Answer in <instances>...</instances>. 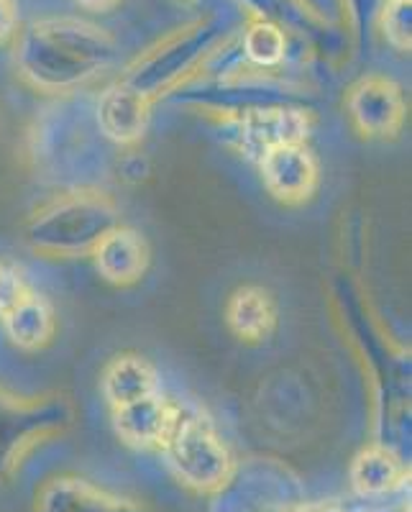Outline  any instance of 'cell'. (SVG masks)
<instances>
[{
    "label": "cell",
    "instance_id": "cell-1",
    "mask_svg": "<svg viewBox=\"0 0 412 512\" xmlns=\"http://www.w3.org/2000/svg\"><path fill=\"white\" fill-rule=\"evenodd\" d=\"M116 49V39L90 21L41 18L18 39V67L39 90L62 93L108 70Z\"/></svg>",
    "mask_w": 412,
    "mask_h": 512
},
{
    "label": "cell",
    "instance_id": "cell-2",
    "mask_svg": "<svg viewBox=\"0 0 412 512\" xmlns=\"http://www.w3.org/2000/svg\"><path fill=\"white\" fill-rule=\"evenodd\" d=\"M162 451L175 477L200 495L221 492L236 472L231 448L203 415L182 418L180 413V420L169 433Z\"/></svg>",
    "mask_w": 412,
    "mask_h": 512
},
{
    "label": "cell",
    "instance_id": "cell-3",
    "mask_svg": "<svg viewBox=\"0 0 412 512\" xmlns=\"http://www.w3.org/2000/svg\"><path fill=\"white\" fill-rule=\"evenodd\" d=\"M218 36H221V26L215 24L213 18H205V21H198V24L177 31L169 39H164L159 47L146 52L128 70L123 85L144 95L146 100L154 98L164 88L175 85L192 67L203 64L210 49L215 47Z\"/></svg>",
    "mask_w": 412,
    "mask_h": 512
},
{
    "label": "cell",
    "instance_id": "cell-4",
    "mask_svg": "<svg viewBox=\"0 0 412 512\" xmlns=\"http://www.w3.org/2000/svg\"><path fill=\"white\" fill-rule=\"evenodd\" d=\"M111 228H116V210L103 198L80 195L44 210L31 226V241L49 254H77L93 249Z\"/></svg>",
    "mask_w": 412,
    "mask_h": 512
},
{
    "label": "cell",
    "instance_id": "cell-5",
    "mask_svg": "<svg viewBox=\"0 0 412 512\" xmlns=\"http://www.w3.org/2000/svg\"><path fill=\"white\" fill-rule=\"evenodd\" d=\"M300 505V484L287 469L251 464L233 472L226 487L215 492L210 512H277Z\"/></svg>",
    "mask_w": 412,
    "mask_h": 512
},
{
    "label": "cell",
    "instance_id": "cell-6",
    "mask_svg": "<svg viewBox=\"0 0 412 512\" xmlns=\"http://www.w3.org/2000/svg\"><path fill=\"white\" fill-rule=\"evenodd\" d=\"M231 126L238 144L244 146L246 152H256L262 157L274 146L302 144L308 136L310 121L308 113L300 111V108L277 103L238 111L231 118Z\"/></svg>",
    "mask_w": 412,
    "mask_h": 512
},
{
    "label": "cell",
    "instance_id": "cell-7",
    "mask_svg": "<svg viewBox=\"0 0 412 512\" xmlns=\"http://www.w3.org/2000/svg\"><path fill=\"white\" fill-rule=\"evenodd\" d=\"M349 113L361 134L395 136L405 121V98L392 80L369 75L351 88Z\"/></svg>",
    "mask_w": 412,
    "mask_h": 512
},
{
    "label": "cell",
    "instance_id": "cell-8",
    "mask_svg": "<svg viewBox=\"0 0 412 512\" xmlns=\"http://www.w3.org/2000/svg\"><path fill=\"white\" fill-rule=\"evenodd\" d=\"M267 190L282 203H305L318 187V162L302 144L274 146L259 157Z\"/></svg>",
    "mask_w": 412,
    "mask_h": 512
},
{
    "label": "cell",
    "instance_id": "cell-9",
    "mask_svg": "<svg viewBox=\"0 0 412 512\" xmlns=\"http://www.w3.org/2000/svg\"><path fill=\"white\" fill-rule=\"evenodd\" d=\"M36 512H149V507L88 479L59 477L44 484L36 497Z\"/></svg>",
    "mask_w": 412,
    "mask_h": 512
},
{
    "label": "cell",
    "instance_id": "cell-10",
    "mask_svg": "<svg viewBox=\"0 0 412 512\" xmlns=\"http://www.w3.org/2000/svg\"><path fill=\"white\" fill-rule=\"evenodd\" d=\"M177 420H180V410L159 392L113 408V425L121 441L134 448H144V451L164 448Z\"/></svg>",
    "mask_w": 412,
    "mask_h": 512
},
{
    "label": "cell",
    "instance_id": "cell-11",
    "mask_svg": "<svg viewBox=\"0 0 412 512\" xmlns=\"http://www.w3.org/2000/svg\"><path fill=\"white\" fill-rule=\"evenodd\" d=\"M95 269L113 285H134L149 267V246L134 228H111L93 246Z\"/></svg>",
    "mask_w": 412,
    "mask_h": 512
},
{
    "label": "cell",
    "instance_id": "cell-12",
    "mask_svg": "<svg viewBox=\"0 0 412 512\" xmlns=\"http://www.w3.org/2000/svg\"><path fill=\"white\" fill-rule=\"evenodd\" d=\"M98 123L108 139L131 144L141 139L149 126V100L128 85H113L98 103Z\"/></svg>",
    "mask_w": 412,
    "mask_h": 512
},
{
    "label": "cell",
    "instance_id": "cell-13",
    "mask_svg": "<svg viewBox=\"0 0 412 512\" xmlns=\"http://www.w3.org/2000/svg\"><path fill=\"white\" fill-rule=\"evenodd\" d=\"M159 392V374L144 356L123 354L105 367L103 395L111 408H121L128 402L144 400Z\"/></svg>",
    "mask_w": 412,
    "mask_h": 512
},
{
    "label": "cell",
    "instance_id": "cell-14",
    "mask_svg": "<svg viewBox=\"0 0 412 512\" xmlns=\"http://www.w3.org/2000/svg\"><path fill=\"white\" fill-rule=\"evenodd\" d=\"M349 479L356 495L384 497L405 484L407 469L387 446H369L354 459Z\"/></svg>",
    "mask_w": 412,
    "mask_h": 512
},
{
    "label": "cell",
    "instance_id": "cell-15",
    "mask_svg": "<svg viewBox=\"0 0 412 512\" xmlns=\"http://www.w3.org/2000/svg\"><path fill=\"white\" fill-rule=\"evenodd\" d=\"M3 333L11 344L24 351H36L49 344L54 336V310L47 297L31 290L18 305H13L3 318Z\"/></svg>",
    "mask_w": 412,
    "mask_h": 512
},
{
    "label": "cell",
    "instance_id": "cell-16",
    "mask_svg": "<svg viewBox=\"0 0 412 512\" xmlns=\"http://www.w3.org/2000/svg\"><path fill=\"white\" fill-rule=\"evenodd\" d=\"M226 318L236 336L246 338V341H264L274 331L277 308L267 290L249 285L233 292V297L228 300Z\"/></svg>",
    "mask_w": 412,
    "mask_h": 512
},
{
    "label": "cell",
    "instance_id": "cell-17",
    "mask_svg": "<svg viewBox=\"0 0 412 512\" xmlns=\"http://www.w3.org/2000/svg\"><path fill=\"white\" fill-rule=\"evenodd\" d=\"M241 52L244 59L259 70H274L287 57V34L272 21H251L241 34Z\"/></svg>",
    "mask_w": 412,
    "mask_h": 512
},
{
    "label": "cell",
    "instance_id": "cell-18",
    "mask_svg": "<svg viewBox=\"0 0 412 512\" xmlns=\"http://www.w3.org/2000/svg\"><path fill=\"white\" fill-rule=\"evenodd\" d=\"M246 8L256 13L259 21H272L279 29L287 26H302L318 21V13L305 6V0H241Z\"/></svg>",
    "mask_w": 412,
    "mask_h": 512
},
{
    "label": "cell",
    "instance_id": "cell-19",
    "mask_svg": "<svg viewBox=\"0 0 412 512\" xmlns=\"http://www.w3.org/2000/svg\"><path fill=\"white\" fill-rule=\"evenodd\" d=\"M410 26H412V6L410 0H387L382 11V31L389 47L397 52H410Z\"/></svg>",
    "mask_w": 412,
    "mask_h": 512
},
{
    "label": "cell",
    "instance_id": "cell-20",
    "mask_svg": "<svg viewBox=\"0 0 412 512\" xmlns=\"http://www.w3.org/2000/svg\"><path fill=\"white\" fill-rule=\"evenodd\" d=\"M31 292L29 280H26L24 269L16 262H0V318L24 300Z\"/></svg>",
    "mask_w": 412,
    "mask_h": 512
},
{
    "label": "cell",
    "instance_id": "cell-21",
    "mask_svg": "<svg viewBox=\"0 0 412 512\" xmlns=\"http://www.w3.org/2000/svg\"><path fill=\"white\" fill-rule=\"evenodd\" d=\"M18 29L16 0H0V44L11 39Z\"/></svg>",
    "mask_w": 412,
    "mask_h": 512
},
{
    "label": "cell",
    "instance_id": "cell-22",
    "mask_svg": "<svg viewBox=\"0 0 412 512\" xmlns=\"http://www.w3.org/2000/svg\"><path fill=\"white\" fill-rule=\"evenodd\" d=\"M77 6L85 8V11H93V13H108L121 3V0H75Z\"/></svg>",
    "mask_w": 412,
    "mask_h": 512
},
{
    "label": "cell",
    "instance_id": "cell-23",
    "mask_svg": "<svg viewBox=\"0 0 412 512\" xmlns=\"http://www.w3.org/2000/svg\"><path fill=\"white\" fill-rule=\"evenodd\" d=\"M318 507L313 505H305V502H300V505H292V507H285V510H277V512H315Z\"/></svg>",
    "mask_w": 412,
    "mask_h": 512
},
{
    "label": "cell",
    "instance_id": "cell-24",
    "mask_svg": "<svg viewBox=\"0 0 412 512\" xmlns=\"http://www.w3.org/2000/svg\"><path fill=\"white\" fill-rule=\"evenodd\" d=\"M315 512H346V510H341V507H318Z\"/></svg>",
    "mask_w": 412,
    "mask_h": 512
},
{
    "label": "cell",
    "instance_id": "cell-25",
    "mask_svg": "<svg viewBox=\"0 0 412 512\" xmlns=\"http://www.w3.org/2000/svg\"><path fill=\"white\" fill-rule=\"evenodd\" d=\"M372 512H395V510H387V507H379V510H372Z\"/></svg>",
    "mask_w": 412,
    "mask_h": 512
},
{
    "label": "cell",
    "instance_id": "cell-26",
    "mask_svg": "<svg viewBox=\"0 0 412 512\" xmlns=\"http://www.w3.org/2000/svg\"><path fill=\"white\" fill-rule=\"evenodd\" d=\"M182 3H198V0H182Z\"/></svg>",
    "mask_w": 412,
    "mask_h": 512
}]
</instances>
